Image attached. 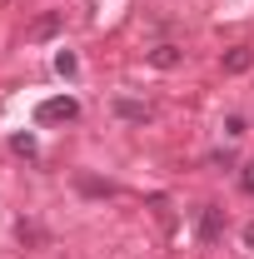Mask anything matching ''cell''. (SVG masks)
I'll use <instances>...</instances> for the list:
<instances>
[{"mask_svg": "<svg viewBox=\"0 0 254 259\" xmlns=\"http://www.w3.org/2000/svg\"><path fill=\"white\" fill-rule=\"evenodd\" d=\"M35 120L40 125H60V120H80V105L70 95H55V100H45L40 110H35Z\"/></svg>", "mask_w": 254, "mask_h": 259, "instance_id": "1", "label": "cell"}, {"mask_svg": "<svg viewBox=\"0 0 254 259\" xmlns=\"http://www.w3.org/2000/svg\"><path fill=\"white\" fill-rule=\"evenodd\" d=\"M220 234H224V209L204 204V209H199V239H204V244H220Z\"/></svg>", "mask_w": 254, "mask_h": 259, "instance_id": "2", "label": "cell"}, {"mask_svg": "<svg viewBox=\"0 0 254 259\" xmlns=\"http://www.w3.org/2000/svg\"><path fill=\"white\" fill-rule=\"evenodd\" d=\"M60 25H65V15H60V10H45V15L35 20L30 30H25V40H35V45H40V40H55V35H60Z\"/></svg>", "mask_w": 254, "mask_h": 259, "instance_id": "3", "label": "cell"}, {"mask_svg": "<svg viewBox=\"0 0 254 259\" xmlns=\"http://www.w3.org/2000/svg\"><path fill=\"white\" fill-rule=\"evenodd\" d=\"M115 115H120V120H130V125H145L155 110H150V105H140V100H130V95H120V100H115Z\"/></svg>", "mask_w": 254, "mask_h": 259, "instance_id": "4", "label": "cell"}, {"mask_svg": "<svg viewBox=\"0 0 254 259\" xmlns=\"http://www.w3.org/2000/svg\"><path fill=\"white\" fill-rule=\"evenodd\" d=\"M249 65H254V50L249 45H234V50L224 55V75H244Z\"/></svg>", "mask_w": 254, "mask_h": 259, "instance_id": "5", "label": "cell"}, {"mask_svg": "<svg viewBox=\"0 0 254 259\" xmlns=\"http://www.w3.org/2000/svg\"><path fill=\"white\" fill-rule=\"evenodd\" d=\"M180 60H185L180 45H155V50H150V65H155V70H175Z\"/></svg>", "mask_w": 254, "mask_h": 259, "instance_id": "6", "label": "cell"}, {"mask_svg": "<svg viewBox=\"0 0 254 259\" xmlns=\"http://www.w3.org/2000/svg\"><path fill=\"white\" fill-rule=\"evenodd\" d=\"M15 234H20V244H45V229L35 225V220H20V225H15Z\"/></svg>", "mask_w": 254, "mask_h": 259, "instance_id": "7", "label": "cell"}, {"mask_svg": "<svg viewBox=\"0 0 254 259\" xmlns=\"http://www.w3.org/2000/svg\"><path fill=\"white\" fill-rule=\"evenodd\" d=\"M55 70H60L65 80H75V75H80V60H75V50H60V55H55Z\"/></svg>", "mask_w": 254, "mask_h": 259, "instance_id": "8", "label": "cell"}, {"mask_svg": "<svg viewBox=\"0 0 254 259\" xmlns=\"http://www.w3.org/2000/svg\"><path fill=\"white\" fill-rule=\"evenodd\" d=\"M10 145H15V155H25V160H35V155H40V145H35V135H15Z\"/></svg>", "mask_w": 254, "mask_h": 259, "instance_id": "9", "label": "cell"}, {"mask_svg": "<svg viewBox=\"0 0 254 259\" xmlns=\"http://www.w3.org/2000/svg\"><path fill=\"white\" fill-rule=\"evenodd\" d=\"M75 185H80V190H85V194H95V199H105V194H115V190H110V185H100V180H90V175H80Z\"/></svg>", "mask_w": 254, "mask_h": 259, "instance_id": "10", "label": "cell"}, {"mask_svg": "<svg viewBox=\"0 0 254 259\" xmlns=\"http://www.w3.org/2000/svg\"><path fill=\"white\" fill-rule=\"evenodd\" d=\"M224 135H229V140L244 135V115H229V120H224Z\"/></svg>", "mask_w": 254, "mask_h": 259, "instance_id": "11", "label": "cell"}, {"mask_svg": "<svg viewBox=\"0 0 254 259\" xmlns=\"http://www.w3.org/2000/svg\"><path fill=\"white\" fill-rule=\"evenodd\" d=\"M239 185H244V194H254V164H244V175H239Z\"/></svg>", "mask_w": 254, "mask_h": 259, "instance_id": "12", "label": "cell"}, {"mask_svg": "<svg viewBox=\"0 0 254 259\" xmlns=\"http://www.w3.org/2000/svg\"><path fill=\"white\" fill-rule=\"evenodd\" d=\"M244 244H249V249H254V225H244Z\"/></svg>", "mask_w": 254, "mask_h": 259, "instance_id": "13", "label": "cell"}]
</instances>
